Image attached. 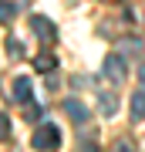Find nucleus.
Masks as SVG:
<instances>
[{
	"label": "nucleus",
	"mask_w": 145,
	"mask_h": 152,
	"mask_svg": "<svg viewBox=\"0 0 145 152\" xmlns=\"http://www.w3.org/2000/svg\"><path fill=\"white\" fill-rule=\"evenodd\" d=\"M14 98L20 105H31V81H27V78H17L14 81Z\"/></svg>",
	"instance_id": "obj_5"
},
{
	"label": "nucleus",
	"mask_w": 145,
	"mask_h": 152,
	"mask_svg": "<svg viewBox=\"0 0 145 152\" xmlns=\"http://www.w3.org/2000/svg\"><path fill=\"white\" fill-rule=\"evenodd\" d=\"M64 112H68V118H74V122H88V108H85V102H78V98L64 102Z\"/></svg>",
	"instance_id": "obj_4"
},
{
	"label": "nucleus",
	"mask_w": 145,
	"mask_h": 152,
	"mask_svg": "<svg viewBox=\"0 0 145 152\" xmlns=\"http://www.w3.org/2000/svg\"><path fill=\"white\" fill-rule=\"evenodd\" d=\"M125 75H128V68H125L122 54H108V58H105V78H108V81H115V85H118V81H122Z\"/></svg>",
	"instance_id": "obj_2"
},
{
	"label": "nucleus",
	"mask_w": 145,
	"mask_h": 152,
	"mask_svg": "<svg viewBox=\"0 0 145 152\" xmlns=\"http://www.w3.org/2000/svg\"><path fill=\"white\" fill-rule=\"evenodd\" d=\"M101 108H105V115H115V112H118V105H115V95H101Z\"/></svg>",
	"instance_id": "obj_8"
},
{
	"label": "nucleus",
	"mask_w": 145,
	"mask_h": 152,
	"mask_svg": "<svg viewBox=\"0 0 145 152\" xmlns=\"http://www.w3.org/2000/svg\"><path fill=\"white\" fill-rule=\"evenodd\" d=\"M111 152H135V145H132V142H125V139H118V142H115V149Z\"/></svg>",
	"instance_id": "obj_12"
},
{
	"label": "nucleus",
	"mask_w": 145,
	"mask_h": 152,
	"mask_svg": "<svg viewBox=\"0 0 145 152\" xmlns=\"http://www.w3.org/2000/svg\"><path fill=\"white\" fill-rule=\"evenodd\" d=\"M14 14H17V7H14V4H7V0H0V24H10V20H14Z\"/></svg>",
	"instance_id": "obj_7"
},
{
	"label": "nucleus",
	"mask_w": 145,
	"mask_h": 152,
	"mask_svg": "<svg viewBox=\"0 0 145 152\" xmlns=\"http://www.w3.org/2000/svg\"><path fill=\"white\" fill-rule=\"evenodd\" d=\"M58 145H61V135H58V129H54V125H41V129L34 132V149L51 152V149H58Z\"/></svg>",
	"instance_id": "obj_1"
},
{
	"label": "nucleus",
	"mask_w": 145,
	"mask_h": 152,
	"mask_svg": "<svg viewBox=\"0 0 145 152\" xmlns=\"http://www.w3.org/2000/svg\"><path fill=\"white\" fill-rule=\"evenodd\" d=\"M122 51H125V54H132V58H135V54L142 51V44H138V41L132 37V41H125V44H122Z\"/></svg>",
	"instance_id": "obj_10"
},
{
	"label": "nucleus",
	"mask_w": 145,
	"mask_h": 152,
	"mask_svg": "<svg viewBox=\"0 0 145 152\" xmlns=\"http://www.w3.org/2000/svg\"><path fill=\"white\" fill-rule=\"evenodd\" d=\"M138 78H142V81H145V64H142V75H138Z\"/></svg>",
	"instance_id": "obj_13"
},
{
	"label": "nucleus",
	"mask_w": 145,
	"mask_h": 152,
	"mask_svg": "<svg viewBox=\"0 0 145 152\" xmlns=\"http://www.w3.org/2000/svg\"><path fill=\"white\" fill-rule=\"evenodd\" d=\"M31 24H34V31H37V37H44V41H54V37H58V27H54L47 17H34Z\"/></svg>",
	"instance_id": "obj_3"
},
{
	"label": "nucleus",
	"mask_w": 145,
	"mask_h": 152,
	"mask_svg": "<svg viewBox=\"0 0 145 152\" xmlns=\"http://www.w3.org/2000/svg\"><path fill=\"white\" fill-rule=\"evenodd\" d=\"M34 64H37V71H51V68H54V58H51V54H41Z\"/></svg>",
	"instance_id": "obj_9"
},
{
	"label": "nucleus",
	"mask_w": 145,
	"mask_h": 152,
	"mask_svg": "<svg viewBox=\"0 0 145 152\" xmlns=\"http://www.w3.org/2000/svg\"><path fill=\"white\" fill-rule=\"evenodd\" d=\"M7 135H10V118L0 112V139H7Z\"/></svg>",
	"instance_id": "obj_11"
},
{
	"label": "nucleus",
	"mask_w": 145,
	"mask_h": 152,
	"mask_svg": "<svg viewBox=\"0 0 145 152\" xmlns=\"http://www.w3.org/2000/svg\"><path fill=\"white\" fill-rule=\"evenodd\" d=\"M132 115H135V118H145V91H135L132 95Z\"/></svg>",
	"instance_id": "obj_6"
}]
</instances>
